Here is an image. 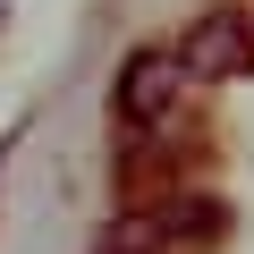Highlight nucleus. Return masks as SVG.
Returning <instances> with one entry per match:
<instances>
[{
  "label": "nucleus",
  "instance_id": "nucleus-2",
  "mask_svg": "<svg viewBox=\"0 0 254 254\" xmlns=\"http://www.w3.org/2000/svg\"><path fill=\"white\" fill-rule=\"evenodd\" d=\"M136 220H144L153 254H203V246L229 237V203H220V195H161V203L136 212Z\"/></svg>",
  "mask_w": 254,
  "mask_h": 254
},
{
  "label": "nucleus",
  "instance_id": "nucleus-1",
  "mask_svg": "<svg viewBox=\"0 0 254 254\" xmlns=\"http://www.w3.org/2000/svg\"><path fill=\"white\" fill-rule=\"evenodd\" d=\"M178 76H195V85H229V76H246L254 68V26L237 17V9H203L187 34H178Z\"/></svg>",
  "mask_w": 254,
  "mask_h": 254
},
{
  "label": "nucleus",
  "instance_id": "nucleus-3",
  "mask_svg": "<svg viewBox=\"0 0 254 254\" xmlns=\"http://www.w3.org/2000/svg\"><path fill=\"white\" fill-rule=\"evenodd\" d=\"M178 93H187V76H178V60L170 51H136L119 68V127H170V110H178Z\"/></svg>",
  "mask_w": 254,
  "mask_h": 254
}]
</instances>
